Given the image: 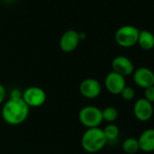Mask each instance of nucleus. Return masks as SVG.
I'll use <instances>...</instances> for the list:
<instances>
[{
  "mask_svg": "<svg viewBox=\"0 0 154 154\" xmlns=\"http://www.w3.org/2000/svg\"><path fill=\"white\" fill-rule=\"evenodd\" d=\"M30 112V108L23 99H10L2 108V117L9 125H19L26 122Z\"/></svg>",
  "mask_w": 154,
  "mask_h": 154,
  "instance_id": "1",
  "label": "nucleus"
},
{
  "mask_svg": "<svg viewBox=\"0 0 154 154\" xmlns=\"http://www.w3.org/2000/svg\"><path fill=\"white\" fill-rule=\"evenodd\" d=\"M107 143L103 130L100 127L87 129L81 138V145L88 153H96L102 150Z\"/></svg>",
  "mask_w": 154,
  "mask_h": 154,
  "instance_id": "2",
  "label": "nucleus"
},
{
  "mask_svg": "<svg viewBox=\"0 0 154 154\" xmlns=\"http://www.w3.org/2000/svg\"><path fill=\"white\" fill-rule=\"evenodd\" d=\"M140 31L136 26L126 25L122 26L120 28L117 29L114 35L115 42L118 45L124 47V48H130L137 45L138 37Z\"/></svg>",
  "mask_w": 154,
  "mask_h": 154,
  "instance_id": "3",
  "label": "nucleus"
},
{
  "mask_svg": "<svg viewBox=\"0 0 154 154\" xmlns=\"http://www.w3.org/2000/svg\"><path fill=\"white\" fill-rule=\"evenodd\" d=\"M78 119L87 129L100 127L103 122L102 110L93 105L83 107L78 113Z\"/></svg>",
  "mask_w": 154,
  "mask_h": 154,
  "instance_id": "4",
  "label": "nucleus"
},
{
  "mask_svg": "<svg viewBox=\"0 0 154 154\" xmlns=\"http://www.w3.org/2000/svg\"><path fill=\"white\" fill-rule=\"evenodd\" d=\"M22 99L29 108L40 107L46 102V93L40 87L31 86L23 92Z\"/></svg>",
  "mask_w": 154,
  "mask_h": 154,
  "instance_id": "5",
  "label": "nucleus"
},
{
  "mask_svg": "<svg viewBox=\"0 0 154 154\" xmlns=\"http://www.w3.org/2000/svg\"><path fill=\"white\" fill-rule=\"evenodd\" d=\"M133 82L140 88L146 89L154 85V72L145 66L139 67L132 73Z\"/></svg>",
  "mask_w": 154,
  "mask_h": 154,
  "instance_id": "6",
  "label": "nucleus"
},
{
  "mask_svg": "<svg viewBox=\"0 0 154 154\" xmlns=\"http://www.w3.org/2000/svg\"><path fill=\"white\" fill-rule=\"evenodd\" d=\"M104 86L110 94L118 95L126 86L125 77L112 71L105 77Z\"/></svg>",
  "mask_w": 154,
  "mask_h": 154,
  "instance_id": "7",
  "label": "nucleus"
},
{
  "mask_svg": "<svg viewBox=\"0 0 154 154\" xmlns=\"http://www.w3.org/2000/svg\"><path fill=\"white\" fill-rule=\"evenodd\" d=\"M101 83L94 78H86L83 80L79 86L80 94L86 99H95L102 93Z\"/></svg>",
  "mask_w": 154,
  "mask_h": 154,
  "instance_id": "8",
  "label": "nucleus"
},
{
  "mask_svg": "<svg viewBox=\"0 0 154 154\" xmlns=\"http://www.w3.org/2000/svg\"><path fill=\"white\" fill-rule=\"evenodd\" d=\"M133 114L140 122H148L153 115V105L144 98L138 99L133 104Z\"/></svg>",
  "mask_w": 154,
  "mask_h": 154,
  "instance_id": "9",
  "label": "nucleus"
},
{
  "mask_svg": "<svg viewBox=\"0 0 154 154\" xmlns=\"http://www.w3.org/2000/svg\"><path fill=\"white\" fill-rule=\"evenodd\" d=\"M80 41L78 32L75 30H68L62 35L59 41V46L63 52L72 53L79 45Z\"/></svg>",
  "mask_w": 154,
  "mask_h": 154,
  "instance_id": "10",
  "label": "nucleus"
},
{
  "mask_svg": "<svg viewBox=\"0 0 154 154\" xmlns=\"http://www.w3.org/2000/svg\"><path fill=\"white\" fill-rule=\"evenodd\" d=\"M112 72H115L124 77L131 75L135 70L131 60L124 55H118L113 58L112 62Z\"/></svg>",
  "mask_w": 154,
  "mask_h": 154,
  "instance_id": "11",
  "label": "nucleus"
},
{
  "mask_svg": "<svg viewBox=\"0 0 154 154\" xmlns=\"http://www.w3.org/2000/svg\"><path fill=\"white\" fill-rule=\"evenodd\" d=\"M138 142L140 150L143 152H153L154 151V128H149L143 131L139 138Z\"/></svg>",
  "mask_w": 154,
  "mask_h": 154,
  "instance_id": "12",
  "label": "nucleus"
},
{
  "mask_svg": "<svg viewBox=\"0 0 154 154\" xmlns=\"http://www.w3.org/2000/svg\"><path fill=\"white\" fill-rule=\"evenodd\" d=\"M137 44L143 50H151L154 47V35L148 30L140 31Z\"/></svg>",
  "mask_w": 154,
  "mask_h": 154,
  "instance_id": "13",
  "label": "nucleus"
},
{
  "mask_svg": "<svg viewBox=\"0 0 154 154\" xmlns=\"http://www.w3.org/2000/svg\"><path fill=\"white\" fill-rule=\"evenodd\" d=\"M122 150L127 154H135L140 150V146L138 142V139L130 137L123 140L122 144Z\"/></svg>",
  "mask_w": 154,
  "mask_h": 154,
  "instance_id": "14",
  "label": "nucleus"
},
{
  "mask_svg": "<svg viewBox=\"0 0 154 154\" xmlns=\"http://www.w3.org/2000/svg\"><path fill=\"white\" fill-rule=\"evenodd\" d=\"M103 130V133L107 139V141H113L116 140L117 138L120 135V129L117 125L113 124V123H110L108 125L105 126Z\"/></svg>",
  "mask_w": 154,
  "mask_h": 154,
  "instance_id": "15",
  "label": "nucleus"
},
{
  "mask_svg": "<svg viewBox=\"0 0 154 154\" xmlns=\"http://www.w3.org/2000/svg\"><path fill=\"white\" fill-rule=\"evenodd\" d=\"M102 113H103V121H105V122H107L109 123H112L119 117L118 110L115 107H112V106L105 107L103 110H102Z\"/></svg>",
  "mask_w": 154,
  "mask_h": 154,
  "instance_id": "16",
  "label": "nucleus"
},
{
  "mask_svg": "<svg viewBox=\"0 0 154 154\" xmlns=\"http://www.w3.org/2000/svg\"><path fill=\"white\" fill-rule=\"evenodd\" d=\"M135 90L131 87V86H125L124 89L122 91V93L120 94V95L122 96V98L125 101H131L134 99L135 97Z\"/></svg>",
  "mask_w": 154,
  "mask_h": 154,
  "instance_id": "17",
  "label": "nucleus"
},
{
  "mask_svg": "<svg viewBox=\"0 0 154 154\" xmlns=\"http://www.w3.org/2000/svg\"><path fill=\"white\" fill-rule=\"evenodd\" d=\"M144 99L150 103H154V85L144 89Z\"/></svg>",
  "mask_w": 154,
  "mask_h": 154,
  "instance_id": "18",
  "label": "nucleus"
},
{
  "mask_svg": "<svg viewBox=\"0 0 154 154\" xmlns=\"http://www.w3.org/2000/svg\"><path fill=\"white\" fill-rule=\"evenodd\" d=\"M23 93L19 89H14L10 93V99H21Z\"/></svg>",
  "mask_w": 154,
  "mask_h": 154,
  "instance_id": "19",
  "label": "nucleus"
},
{
  "mask_svg": "<svg viewBox=\"0 0 154 154\" xmlns=\"http://www.w3.org/2000/svg\"><path fill=\"white\" fill-rule=\"evenodd\" d=\"M7 96V90L3 85L0 84V104H2L5 102Z\"/></svg>",
  "mask_w": 154,
  "mask_h": 154,
  "instance_id": "20",
  "label": "nucleus"
}]
</instances>
